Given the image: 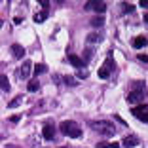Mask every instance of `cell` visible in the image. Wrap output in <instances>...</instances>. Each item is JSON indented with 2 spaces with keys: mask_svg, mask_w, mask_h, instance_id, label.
Returning a JSON list of instances; mask_svg holds the SVG:
<instances>
[{
  "mask_svg": "<svg viewBox=\"0 0 148 148\" xmlns=\"http://www.w3.org/2000/svg\"><path fill=\"white\" fill-rule=\"evenodd\" d=\"M91 129L101 133L103 137H112L116 133V125H112V122L108 120H97V122H91Z\"/></svg>",
  "mask_w": 148,
  "mask_h": 148,
  "instance_id": "1",
  "label": "cell"
},
{
  "mask_svg": "<svg viewBox=\"0 0 148 148\" xmlns=\"http://www.w3.org/2000/svg\"><path fill=\"white\" fill-rule=\"evenodd\" d=\"M144 99V82H135L131 86V91L127 95V101H129L131 105H137L140 101Z\"/></svg>",
  "mask_w": 148,
  "mask_h": 148,
  "instance_id": "2",
  "label": "cell"
},
{
  "mask_svg": "<svg viewBox=\"0 0 148 148\" xmlns=\"http://www.w3.org/2000/svg\"><path fill=\"white\" fill-rule=\"evenodd\" d=\"M61 133H65L66 137H72V139H78V137H82V129H80V125L76 122H70V120H65V122L61 123Z\"/></svg>",
  "mask_w": 148,
  "mask_h": 148,
  "instance_id": "3",
  "label": "cell"
},
{
  "mask_svg": "<svg viewBox=\"0 0 148 148\" xmlns=\"http://www.w3.org/2000/svg\"><path fill=\"white\" fill-rule=\"evenodd\" d=\"M86 10H93V12H97L99 15H103V13L106 12V4L105 2H101V0H91V2H86V6H84Z\"/></svg>",
  "mask_w": 148,
  "mask_h": 148,
  "instance_id": "4",
  "label": "cell"
},
{
  "mask_svg": "<svg viewBox=\"0 0 148 148\" xmlns=\"http://www.w3.org/2000/svg\"><path fill=\"white\" fill-rule=\"evenodd\" d=\"M131 114L135 118H139L140 122L148 123V106H133V108H131Z\"/></svg>",
  "mask_w": 148,
  "mask_h": 148,
  "instance_id": "5",
  "label": "cell"
},
{
  "mask_svg": "<svg viewBox=\"0 0 148 148\" xmlns=\"http://www.w3.org/2000/svg\"><path fill=\"white\" fill-rule=\"evenodd\" d=\"M32 65L34 63H31V61H25L21 65V69H19V78L21 80H27L29 76H31V72H32Z\"/></svg>",
  "mask_w": 148,
  "mask_h": 148,
  "instance_id": "6",
  "label": "cell"
},
{
  "mask_svg": "<svg viewBox=\"0 0 148 148\" xmlns=\"http://www.w3.org/2000/svg\"><path fill=\"white\" fill-rule=\"evenodd\" d=\"M42 135H44L46 140H51L53 137H55V125H53V123H46L44 129H42Z\"/></svg>",
  "mask_w": 148,
  "mask_h": 148,
  "instance_id": "7",
  "label": "cell"
},
{
  "mask_svg": "<svg viewBox=\"0 0 148 148\" xmlns=\"http://www.w3.org/2000/svg\"><path fill=\"white\" fill-rule=\"evenodd\" d=\"M69 59H70V63L74 65V69H78V70H80V69H84V66H86V63H84L78 55H74L72 51H69Z\"/></svg>",
  "mask_w": 148,
  "mask_h": 148,
  "instance_id": "8",
  "label": "cell"
},
{
  "mask_svg": "<svg viewBox=\"0 0 148 148\" xmlns=\"http://www.w3.org/2000/svg\"><path fill=\"white\" fill-rule=\"evenodd\" d=\"M103 69H105L108 74H112L114 70H116V63H114V59H112V53H108V57H106V61H105V65H103Z\"/></svg>",
  "mask_w": 148,
  "mask_h": 148,
  "instance_id": "9",
  "label": "cell"
},
{
  "mask_svg": "<svg viewBox=\"0 0 148 148\" xmlns=\"http://www.w3.org/2000/svg\"><path fill=\"white\" fill-rule=\"evenodd\" d=\"M12 53H13L15 59H23V57H25V48H23L21 44H13L12 46Z\"/></svg>",
  "mask_w": 148,
  "mask_h": 148,
  "instance_id": "10",
  "label": "cell"
},
{
  "mask_svg": "<svg viewBox=\"0 0 148 148\" xmlns=\"http://www.w3.org/2000/svg\"><path fill=\"white\" fill-rule=\"evenodd\" d=\"M137 144H139V139H137L135 135H129V137H125V139H123L122 146L123 148H131V146H137Z\"/></svg>",
  "mask_w": 148,
  "mask_h": 148,
  "instance_id": "11",
  "label": "cell"
},
{
  "mask_svg": "<svg viewBox=\"0 0 148 148\" xmlns=\"http://www.w3.org/2000/svg\"><path fill=\"white\" fill-rule=\"evenodd\" d=\"M103 42V34L101 32H91V34H87V44H99Z\"/></svg>",
  "mask_w": 148,
  "mask_h": 148,
  "instance_id": "12",
  "label": "cell"
},
{
  "mask_svg": "<svg viewBox=\"0 0 148 148\" xmlns=\"http://www.w3.org/2000/svg\"><path fill=\"white\" fill-rule=\"evenodd\" d=\"M146 44H148V38H146V36H137V38L133 40V46H135L137 49L144 48V46H146Z\"/></svg>",
  "mask_w": 148,
  "mask_h": 148,
  "instance_id": "13",
  "label": "cell"
},
{
  "mask_svg": "<svg viewBox=\"0 0 148 148\" xmlns=\"http://www.w3.org/2000/svg\"><path fill=\"white\" fill-rule=\"evenodd\" d=\"M0 89H2V91H10L8 76H4V74H0Z\"/></svg>",
  "mask_w": 148,
  "mask_h": 148,
  "instance_id": "14",
  "label": "cell"
},
{
  "mask_svg": "<svg viewBox=\"0 0 148 148\" xmlns=\"http://www.w3.org/2000/svg\"><path fill=\"white\" fill-rule=\"evenodd\" d=\"M21 101H23V95H17L15 99H12V101L8 103V108H17V106L21 105Z\"/></svg>",
  "mask_w": 148,
  "mask_h": 148,
  "instance_id": "15",
  "label": "cell"
},
{
  "mask_svg": "<svg viewBox=\"0 0 148 148\" xmlns=\"http://www.w3.org/2000/svg\"><path fill=\"white\" fill-rule=\"evenodd\" d=\"M91 25H93V27H103V25H105V19H103V15H95V17L91 19Z\"/></svg>",
  "mask_w": 148,
  "mask_h": 148,
  "instance_id": "16",
  "label": "cell"
},
{
  "mask_svg": "<svg viewBox=\"0 0 148 148\" xmlns=\"http://www.w3.org/2000/svg\"><path fill=\"white\" fill-rule=\"evenodd\" d=\"M48 70V66L42 65V63H38V65H34V76H40L42 72H46Z\"/></svg>",
  "mask_w": 148,
  "mask_h": 148,
  "instance_id": "17",
  "label": "cell"
},
{
  "mask_svg": "<svg viewBox=\"0 0 148 148\" xmlns=\"http://www.w3.org/2000/svg\"><path fill=\"white\" fill-rule=\"evenodd\" d=\"M46 19H48V12H40V13H36V15H34V21L36 23H44Z\"/></svg>",
  "mask_w": 148,
  "mask_h": 148,
  "instance_id": "18",
  "label": "cell"
},
{
  "mask_svg": "<svg viewBox=\"0 0 148 148\" xmlns=\"http://www.w3.org/2000/svg\"><path fill=\"white\" fill-rule=\"evenodd\" d=\"M38 87H40L38 80H31V82H29V91H38Z\"/></svg>",
  "mask_w": 148,
  "mask_h": 148,
  "instance_id": "19",
  "label": "cell"
},
{
  "mask_svg": "<svg viewBox=\"0 0 148 148\" xmlns=\"http://www.w3.org/2000/svg\"><path fill=\"white\" fill-rule=\"evenodd\" d=\"M122 8H123V12H125V13H133V12H135V6L129 4V2H123Z\"/></svg>",
  "mask_w": 148,
  "mask_h": 148,
  "instance_id": "20",
  "label": "cell"
},
{
  "mask_svg": "<svg viewBox=\"0 0 148 148\" xmlns=\"http://www.w3.org/2000/svg\"><path fill=\"white\" fill-rule=\"evenodd\" d=\"M65 84H66V86H76L78 82H76L74 76H65Z\"/></svg>",
  "mask_w": 148,
  "mask_h": 148,
  "instance_id": "21",
  "label": "cell"
},
{
  "mask_svg": "<svg viewBox=\"0 0 148 148\" xmlns=\"http://www.w3.org/2000/svg\"><path fill=\"white\" fill-rule=\"evenodd\" d=\"M87 76H89V70H87L86 66H84V69H80V70H78V78H87Z\"/></svg>",
  "mask_w": 148,
  "mask_h": 148,
  "instance_id": "22",
  "label": "cell"
},
{
  "mask_svg": "<svg viewBox=\"0 0 148 148\" xmlns=\"http://www.w3.org/2000/svg\"><path fill=\"white\" fill-rule=\"evenodd\" d=\"M91 57H93V51H91V49H89V51H87V49L84 51V59H87V61H89ZM84 59H82V61H84Z\"/></svg>",
  "mask_w": 148,
  "mask_h": 148,
  "instance_id": "23",
  "label": "cell"
},
{
  "mask_svg": "<svg viewBox=\"0 0 148 148\" xmlns=\"http://www.w3.org/2000/svg\"><path fill=\"white\" fill-rule=\"evenodd\" d=\"M40 6L44 8V12H48V8H49V2H48V0H42V2H40Z\"/></svg>",
  "mask_w": 148,
  "mask_h": 148,
  "instance_id": "24",
  "label": "cell"
},
{
  "mask_svg": "<svg viewBox=\"0 0 148 148\" xmlns=\"http://www.w3.org/2000/svg\"><path fill=\"white\" fill-rule=\"evenodd\" d=\"M19 120H21V116H19V114H15V116H12V118H10V122H12V123H17Z\"/></svg>",
  "mask_w": 148,
  "mask_h": 148,
  "instance_id": "25",
  "label": "cell"
},
{
  "mask_svg": "<svg viewBox=\"0 0 148 148\" xmlns=\"http://www.w3.org/2000/svg\"><path fill=\"white\" fill-rule=\"evenodd\" d=\"M139 61H143V63H148V55H144V53H140V55H139Z\"/></svg>",
  "mask_w": 148,
  "mask_h": 148,
  "instance_id": "26",
  "label": "cell"
},
{
  "mask_svg": "<svg viewBox=\"0 0 148 148\" xmlns=\"http://www.w3.org/2000/svg\"><path fill=\"white\" fill-rule=\"evenodd\" d=\"M97 148H110L108 143H97Z\"/></svg>",
  "mask_w": 148,
  "mask_h": 148,
  "instance_id": "27",
  "label": "cell"
},
{
  "mask_svg": "<svg viewBox=\"0 0 148 148\" xmlns=\"http://www.w3.org/2000/svg\"><path fill=\"white\" fill-rule=\"evenodd\" d=\"M139 6H143V8H148V0H140Z\"/></svg>",
  "mask_w": 148,
  "mask_h": 148,
  "instance_id": "28",
  "label": "cell"
},
{
  "mask_svg": "<svg viewBox=\"0 0 148 148\" xmlns=\"http://www.w3.org/2000/svg\"><path fill=\"white\" fill-rule=\"evenodd\" d=\"M13 23H15V25H21L23 19H21V17H15V19H13Z\"/></svg>",
  "mask_w": 148,
  "mask_h": 148,
  "instance_id": "29",
  "label": "cell"
},
{
  "mask_svg": "<svg viewBox=\"0 0 148 148\" xmlns=\"http://www.w3.org/2000/svg\"><path fill=\"white\" fill-rule=\"evenodd\" d=\"M143 19H144V23H148V12L144 13V17H143Z\"/></svg>",
  "mask_w": 148,
  "mask_h": 148,
  "instance_id": "30",
  "label": "cell"
},
{
  "mask_svg": "<svg viewBox=\"0 0 148 148\" xmlns=\"http://www.w3.org/2000/svg\"><path fill=\"white\" fill-rule=\"evenodd\" d=\"M0 27H2V21H0Z\"/></svg>",
  "mask_w": 148,
  "mask_h": 148,
  "instance_id": "31",
  "label": "cell"
},
{
  "mask_svg": "<svg viewBox=\"0 0 148 148\" xmlns=\"http://www.w3.org/2000/svg\"><path fill=\"white\" fill-rule=\"evenodd\" d=\"M61 148H66V146H61Z\"/></svg>",
  "mask_w": 148,
  "mask_h": 148,
  "instance_id": "32",
  "label": "cell"
}]
</instances>
